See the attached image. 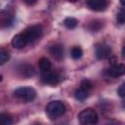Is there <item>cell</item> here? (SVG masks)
I'll use <instances>...</instances> for the list:
<instances>
[{"label":"cell","instance_id":"obj_15","mask_svg":"<svg viewBox=\"0 0 125 125\" xmlns=\"http://www.w3.org/2000/svg\"><path fill=\"white\" fill-rule=\"evenodd\" d=\"M83 55V51L80 47H73L72 50H71V57L74 59V60H78L82 57Z\"/></svg>","mask_w":125,"mask_h":125},{"label":"cell","instance_id":"obj_24","mask_svg":"<svg viewBox=\"0 0 125 125\" xmlns=\"http://www.w3.org/2000/svg\"><path fill=\"white\" fill-rule=\"evenodd\" d=\"M120 4H121L122 6H124V7H125V1H124V0H121V1H120Z\"/></svg>","mask_w":125,"mask_h":125},{"label":"cell","instance_id":"obj_25","mask_svg":"<svg viewBox=\"0 0 125 125\" xmlns=\"http://www.w3.org/2000/svg\"><path fill=\"white\" fill-rule=\"evenodd\" d=\"M122 105H123V107H125V101L123 102V104H122Z\"/></svg>","mask_w":125,"mask_h":125},{"label":"cell","instance_id":"obj_17","mask_svg":"<svg viewBox=\"0 0 125 125\" xmlns=\"http://www.w3.org/2000/svg\"><path fill=\"white\" fill-rule=\"evenodd\" d=\"M80 88L83 89V90H85V91H87V92H89V91L93 88V84L91 83L90 80L84 79V80H82L81 83H80Z\"/></svg>","mask_w":125,"mask_h":125},{"label":"cell","instance_id":"obj_4","mask_svg":"<svg viewBox=\"0 0 125 125\" xmlns=\"http://www.w3.org/2000/svg\"><path fill=\"white\" fill-rule=\"evenodd\" d=\"M42 32H43L42 25L41 24H34V25H31L28 28H26L22 33L25 36L27 42L30 43V42H33L34 40L38 39L42 35Z\"/></svg>","mask_w":125,"mask_h":125},{"label":"cell","instance_id":"obj_1","mask_svg":"<svg viewBox=\"0 0 125 125\" xmlns=\"http://www.w3.org/2000/svg\"><path fill=\"white\" fill-rule=\"evenodd\" d=\"M99 120L98 113L93 108H86L79 112L78 121L80 125H95Z\"/></svg>","mask_w":125,"mask_h":125},{"label":"cell","instance_id":"obj_12","mask_svg":"<svg viewBox=\"0 0 125 125\" xmlns=\"http://www.w3.org/2000/svg\"><path fill=\"white\" fill-rule=\"evenodd\" d=\"M38 64H39V68L41 69L42 72H47V71H50L51 67H52V63L51 62L46 59V58H41L38 62Z\"/></svg>","mask_w":125,"mask_h":125},{"label":"cell","instance_id":"obj_13","mask_svg":"<svg viewBox=\"0 0 125 125\" xmlns=\"http://www.w3.org/2000/svg\"><path fill=\"white\" fill-rule=\"evenodd\" d=\"M63 24L66 28L68 29H72L74 28L76 25H77V20L75 18H72V17H69V18H66L64 21H63Z\"/></svg>","mask_w":125,"mask_h":125},{"label":"cell","instance_id":"obj_23","mask_svg":"<svg viewBox=\"0 0 125 125\" xmlns=\"http://www.w3.org/2000/svg\"><path fill=\"white\" fill-rule=\"evenodd\" d=\"M122 55H123V57L125 58V46L123 47V50H122Z\"/></svg>","mask_w":125,"mask_h":125},{"label":"cell","instance_id":"obj_16","mask_svg":"<svg viewBox=\"0 0 125 125\" xmlns=\"http://www.w3.org/2000/svg\"><path fill=\"white\" fill-rule=\"evenodd\" d=\"M13 124V119L10 115L7 113H2L1 114V123L0 125H12Z\"/></svg>","mask_w":125,"mask_h":125},{"label":"cell","instance_id":"obj_21","mask_svg":"<svg viewBox=\"0 0 125 125\" xmlns=\"http://www.w3.org/2000/svg\"><path fill=\"white\" fill-rule=\"evenodd\" d=\"M117 93H118V95H119L120 97H122V98L125 97V82H123V83L120 85V87L118 88Z\"/></svg>","mask_w":125,"mask_h":125},{"label":"cell","instance_id":"obj_22","mask_svg":"<svg viewBox=\"0 0 125 125\" xmlns=\"http://www.w3.org/2000/svg\"><path fill=\"white\" fill-rule=\"evenodd\" d=\"M24 2H25L26 4H28V5H33V4L36 3V1H27V0H24Z\"/></svg>","mask_w":125,"mask_h":125},{"label":"cell","instance_id":"obj_11","mask_svg":"<svg viewBox=\"0 0 125 125\" xmlns=\"http://www.w3.org/2000/svg\"><path fill=\"white\" fill-rule=\"evenodd\" d=\"M19 71L21 72V74L24 77H31L35 74V70L33 68L32 65L30 64H21L19 68Z\"/></svg>","mask_w":125,"mask_h":125},{"label":"cell","instance_id":"obj_3","mask_svg":"<svg viewBox=\"0 0 125 125\" xmlns=\"http://www.w3.org/2000/svg\"><path fill=\"white\" fill-rule=\"evenodd\" d=\"M15 96L24 103L33 101L36 98V91L32 87H21L15 90Z\"/></svg>","mask_w":125,"mask_h":125},{"label":"cell","instance_id":"obj_19","mask_svg":"<svg viewBox=\"0 0 125 125\" xmlns=\"http://www.w3.org/2000/svg\"><path fill=\"white\" fill-rule=\"evenodd\" d=\"M9 59H10V54L6 50L1 49L0 50V63L1 64H4Z\"/></svg>","mask_w":125,"mask_h":125},{"label":"cell","instance_id":"obj_14","mask_svg":"<svg viewBox=\"0 0 125 125\" xmlns=\"http://www.w3.org/2000/svg\"><path fill=\"white\" fill-rule=\"evenodd\" d=\"M74 96H75V99H76V100L82 102V101H84V100L88 97V92L85 91V90H83V89H81V88H79V89L75 90Z\"/></svg>","mask_w":125,"mask_h":125},{"label":"cell","instance_id":"obj_2","mask_svg":"<svg viewBox=\"0 0 125 125\" xmlns=\"http://www.w3.org/2000/svg\"><path fill=\"white\" fill-rule=\"evenodd\" d=\"M45 109H46V112L49 115V117H51V118H57V117L62 115L65 112L66 107L60 101H52V102H50L46 105V108Z\"/></svg>","mask_w":125,"mask_h":125},{"label":"cell","instance_id":"obj_5","mask_svg":"<svg viewBox=\"0 0 125 125\" xmlns=\"http://www.w3.org/2000/svg\"><path fill=\"white\" fill-rule=\"evenodd\" d=\"M111 54V48L109 45L102 43L97 45L96 47V57L99 60H104L106 58H108Z\"/></svg>","mask_w":125,"mask_h":125},{"label":"cell","instance_id":"obj_8","mask_svg":"<svg viewBox=\"0 0 125 125\" xmlns=\"http://www.w3.org/2000/svg\"><path fill=\"white\" fill-rule=\"evenodd\" d=\"M87 6L93 10V11H97V12H103L106 9L107 7V3L104 0H91L87 2Z\"/></svg>","mask_w":125,"mask_h":125},{"label":"cell","instance_id":"obj_18","mask_svg":"<svg viewBox=\"0 0 125 125\" xmlns=\"http://www.w3.org/2000/svg\"><path fill=\"white\" fill-rule=\"evenodd\" d=\"M116 21L118 23L120 24H123L125 23V7L122 8L116 15Z\"/></svg>","mask_w":125,"mask_h":125},{"label":"cell","instance_id":"obj_20","mask_svg":"<svg viewBox=\"0 0 125 125\" xmlns=\"http://www.w3.org/2000/svg\"><path fill=\"white\" fill-rule=\"evenodd\" d=\"M101 27H102V22L99 21H94L90 24V29L92 31H98V30H100Z\"/></svg>","mask_w":125,"mask_h":125},{"label":"cell","instance_id":"obj_10","mask_svg":"<svg viewBox=\"0 0 125 125\" xmlns=\"http://www.w3.org/2000/svg\"><path fill=\"white\" fill-rule=\"evenodd\" d=\"M50 53H51V55H52L57 61H61V60H62V58H63V48H62V46L60 45V44L53 45V46L50 48Z\"/></svg>","mask_w":125,"mask_h":125},{"label":"cell","instance_id":"obj_9","mask_svg":"<svg viewBox=\"0 0 125 125\" xmlns=\"http://www.w3.org/2000/svg\"><path fill=\"white\" fill-rule=\"evenodd\" d=\"M28 44L25 36L23 35V33H19L17 35H15L12 39V45L13 47L17 48V49H21L23 47H25Z\"/></svg>","mask_w":125,"mask_h":125},{"label":"cell","instance_id":"obj_7","mask_svg":"<svg viewBox=\"0 0 125 125\" xmlns=\"http://www.w3.org/2000/svg\"><path fill=\"white\" fill-rule=\"evenodd\" d=\"M107 73L111 77H120L125 74V64L114 63L109 67V69L107 70Z\"/></svg>","mask_w":125,"mask_h":125},{"label":"cell","instance_id":"obj_6","mask_svg":"<svg viewBox=\"0 0 125 125\" xmlns=\"http://www.w3.org/2000/svg\"><path fill=\"white\" fill-rule=\"evenodd\" d=\"M41 78L42 80L47 83V84H50V85H56L59 83L60 81V76L57 72H54V71H47V72H42V75H41Z\"/></svg>","mask_w":125,"mask_h":125}]
</instances>
